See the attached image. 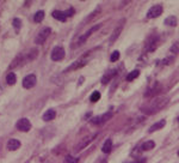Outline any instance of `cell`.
<instances>
[{
  "label": "cell",
  "instance_id": "6da1fadb",
  "mask_svg": "<svg viewBox=\"0 0 179 163\" xmlns=\"http://www.w3.org/2000/svg\"><path fill=\"white\" fill-rule=\"evenodd\" d=\"M170 100L166 96H158L152 98L148 103H146L145 106L141 107V110L147 114V115H152V114H157L158 112H160L161 109H164L167 104H169Z\"/></svg>",
  "mask_w": 179,
  "mask_h": 163
},
{
  "label": "cell",
  "instance_id": "7a4b0ae2",
  "mask_svg": "<svg viewBox=\"0 0 179 163\" xmlns=\"http://www.w3.org/2000/svg\"><path fill=\"white\" fill-rule=\"evenodd\" d=\"M87 64V58H86V54L84 55V57H81L79 60H77L75 63H73L69 67H67L66 70H65V72H71V71H75V70H78V69H81L83 66H85Z\"/></svg>",
  "mask_w": 179,
  "mask_h": 163
},
{
  "label": "cell",
  "instance_id": "3957f363",
  "mask_svg": "<svg viewBox=\"0 0 179 163\" xmlns=\"http://www.w3.org/2000/svg\"><path fill=\"white\" fill-rule=\"evenodd\" d=\"M50 31H51V29H50V28H43V29L38 32V35L36 36L35 42H36L37 45H42V43H44V42H45V40L48 38V36H49Z\"/></svg>",
  "mask_w": 179,
  "mask_h": 163
},
{
  "label": "cell",
  "instance_id": "277c9868",
  "mask_svg": "<svg viewBox=\"0 0 179 163\" xmlns=\"http://www.w3.org/2000/svg\"><path fill=\"white\" fill-rule=\"evenodd\" d=\"M97 134H91V136H87V137H84L77 145H75V148H74V150L75 151H81L84 148H86L87 145H89L90 143L94 139V137H95Z\"/></svg>",
  "mask_w": 179,
  "mask_h": 163
},
{
  "label": "cell",
  "instance_id": "5b68a950",
  "mask_svg": "<svg viewBox=\"0 0 179 163\" xmlns=\"http://www.w3.org/2000/svg\"><path fill=\"white\" fill-rule=\"evenodd\" d=\"M17 128L22 132H29L31 130V122L26 119V118H22L17 121Z\"/></svg>",
  "mask_w": 179,
  "mask_h": 163
},
{
  "label": "cell",
  "instance_id": "8992f818",
  "mask_svg": "<svg viewBox=\"0 0 179 163\" xmlns=\"http://www.w3.org/2000/svg\"><path fill=\"white\" fill-rule=\"evenodd\" d=\"M163 11H164V8H163V6L161 5H154L153 7H151L149 10H148V12H147V17L148 18H157V17H159L161 13H163Z\"/></svg>",
  "mask_w": 179,
  "mask_h": 163
},
{
  "label": "cell",
  "instance_id": "52a82bcc",
  "mask_svg": "<svg viewBox=\"0 0 179 163\" xmlns=\"http://www.w3.org/2000/svg\"><path fill=\"white\" fill-rule=\"evenodd\" d=\"M99 28H100V25H99V24H98V25H95V26H92V28L90 29L86 34H84V35H83V36L78 40V43H77L75 46H73V48H74V47H80L81 45H84V43L87 41V38H89L90 36L92 35V32H93V31H95V30H98Z\"/></svg>",
  "mask_w": 179,
  "mask_h": 163
},
{
  "label": "cell",
  "instance_id": "ba28073f",
  "mask_svg": "<svg viewBox=\"0 0 179 163\" xmlns=\"http://www.w3.org/2000/svg\"><path fill=\"white\" fill-rule=\"evenodd\" d=\"M65 58V49L62 47H55L51 52V60L60 61Z\"/></svg>",
  "mask_w": 179,
  "mask_h": 163
},
{
  "label": "cell",
  "instance_id": "9c48e42d",
  "mask_svg": "<svg viewBox=\"0 0 179 163\" xmlns=\"http://www.w3.org/2000/svg\"><path fill=\"white\" fill-rule=\"evenodd\" d=\"M124 23H125V19H122V20L119 22V24L116 26V29L113 30V32H112V35H111V37H110V42H111V43L115 42V41L118 38V36L121 35V32H122V30H123V26H124Z\"/></svg>",
  "mask_w": 179,
  "mask_h": 163
},
{
  "label": "cell",
  "instance_id": "30bf717a",
  "mask_svg": "<svg viewBox=\"0 0 179 163\" xmlns=\"http://www.w3.org/2000/svg\"><path fill=\"white\" fill-rule=\"evenodd\" d=\"M36 76L35 75H29V76H26L25 78H24V81H23V86L25 88V89H31V88H34L35 85H36Z\"/></svg>",
  "mask_w": 179,
  "mask_h": 163
},
{
  "label": "cell",
  "instance_id": "8fae6325",
  "mask_svg": "<svg viewBox=\"0 0 179 163\" xmlns=\"http://www.w3.org/2000/svg\"><path fill=\"white\" fill-rule=\"evenodd\" d=\"M24 64V55L23 54H20V55H18L12 63H11V65H10V70H13V69H16V67H18V66H20V65H23Z\"/></svg>",
  "mask_w": 179,
  "mask_h": 163
},
{
  "label": "cell",
  "instance_id": "7c38bea8",
  "mask_svg": "<svg viewBox=\"0 0 179 163\" xmlns=\"http://www.w3.org/2000/svg\"><path fill=\"white\" fill-rule=\"evenodd\" d=\"M38 55V51L37 49H31L26 55H24V64L25 63H30V61H32L34 59H36V57Z\"/></svg>",
  "mask_w": 179,
  "mask_h": 163
},
{
  "label": "cell",
  "instance_id": "4fadbf2b",
  "mask_svg": "<svg viewBox=\"0 0 179 163\" xmlns=\"http://www.w3.org/2000/svg\"><path fill=\"white\" fill-rule=\"evenodd\" d=\"M19 148H20V142L19 140H17V139H10L7 142V149L11 150V151H14V150H17Z\"/></svg>",
  "mask_w": 179,
  "mask_h": 163
},
{
  "label": "cell",
  "instance_id": "5bb4252c",
  "mask_svg": "<svg viewBox=\"0 0 179 163\" xmlns=\"http://www.w3.org/2000/svg\"><path fill=\"white\" fill-rule=\"evenodd\" d=\"M166 125V120H160V121H158L157 124H154V125H152L151 126V128L148 130V132H155V131H159V130H161L164 126Z\"/></svg>",
  "mask_w": 179,
  "mask_h": 163
},
{
  "label": "cell",
  "instance_id": "9a60e30c",
  "mask_svg": "<svg viewBox=\"0 0 179 163\" xmlns=\"http://www.w3.org/2000/svg\"><path fill=\"white\" fill-rule=\"evenodd\" d=\"M55 116H56V112H55L54 109H48V110L43 114V120H44V121H50V120L55 119Z\"/></svg>",
  "mask_w": 179,
  "mask_h": 163
},
{
  "label": "cell",
  "instance_id": "2e32d148",
  "mask_svg": "<svg viewBox=\"0 0 179 163\" xmlns=\"http://www.w3.org/2000/svg\"><path fill=\"white\" fill-rule=\"evenodd\" d=\"M115 75H116V70H110L103 78H101V83L103 84H106V83H109V82L111 81L113 77H115Z\"/></svg>",
  "mask_w": 179,
  "mask_h": 163
},
{
  "label": "cell",
  "instance_id": "e0dca14e",
  "mask_svg": "<svg viewBox=\"0 0 179 163\" xmlns=\"http://www.w3.org/2000/svg\"><path fill=\"white\" fill-rule=\"evenodd\" d=\"M53 17H54L55 19H57V20H61V22H65V20L67 19L66 13L62 12V11H54V12H53Z\"/></svg>",
  "mask_w": 179,
  "mask_h": 163
},
{
  "label": "cell",
  "instance_id": "ac0fdd59",
  "mask_svg": "<svg viewBox=\"0 0 179 163\" xmlns=\"http://www.w3.org/2000/svg\"><path fill=\"white\" fill-rule=\"evenodd\" d=\"M111 149H112V140H111V139H106V140H105V143L103 144L101 150H103V152L109 154V152L111 151Z\"/></svg>",
  "mask_w": 179,
  "mask_h": 163
},
{
  "label": "cell",
  "instance_id": "d6986e66",
  "mask_svg": "<svg viewBox=\"0 0 179 163\" xmlns=\"http://www.w3.org/2000/svg\"><path fill=\"white\" fill-rule=\"evenodd\" d=\"M177 23H178V20H177V17H175V16H169L165 19V24L169 26H176Z\"/></svg>",
  "mask_w": 179,
  "mask_h": 163
},
{
  "label": "cell",
  "instance_id": "ffe728a7",
  "mask_svg": "<svg viewBox=\"0 0 179 163\" xmlns=\"http://www.w3.org/2000/svg\"><path fill=\"white\" fill-rule=\"evenodd\" d=\"M158 42H159V37H157V36H153V40L151 41V42H148L149 45H148V51L149 52H153L157 47H158Z\"/></svg>",
  "mask_w": 179,
  "mask_h": 163
},
{
  "label": "cell",
  "instance_id": "44dd1931",
  "mask_svg": "<svg viewBox=\"0 0 179 163\" xmlns=\"http://www.w3.org/2000/svg\"><path fill=\"white\" fill-rule=\"evenodd\" d=\"M153 148H155V143H154L153 140H148V142H146V143L142 144L141 150H143V151H148V150H152Z\"/></svg>",
  "mask_w": 179,
  "mask_h": 163
},
{
  "label": "cell",
  "instance_id": "7402d4cb",
  "mask_svg": "<svg viewBox=\"0 0 179 163\" xmlns=\"http://www.w3.org/2000/svg\"><path fill=\"white\" fill-rule=\"evenodd\" d=\"M16 81H17V77H16V75H14L13 72H10V73L6 76V82H7L8 85L16 84Z\"/></svg>",
  "mask_w": 179,
  "mask_h": 163
},
{
  "label": "cell",
  "instance_id": "603a6c76",
  "mask_svg": "<svg viewBox=\"0 0 179 163\" xmlns=\"http://www.w3.org/2000/svg\"><path fill=\"white\" fill-rule=\"evenodd\" d=\"M99 12H100V7H97V8H95V10H94L91 14H90L89 17L85 19V23H89V22H91V20H93V19H94V18L99 14Z\"/></svg>",
  "mask_w": 179,
  "mask_h": 163
},
{
  "label": "cell",
  "instance_id": "cb8c5ba5",
  "mask_svg": "<svg viewBox=\"0 0 179 163\" xmlns=\"http://www.w3.org/2000/svg\"><path fill=\"white\" fill-rule=\"evenodd\" d=\"M139 75H140V71H139V70H134V71H131V72L127 76V81L128 82L134 81L135 78H137V77H139Z\"/></svg>",
  "mask_w": 179,
  "mask_h": 163
},
{
  "label": "cell",
  "instance_id": "d4e9b609",
  "mask_svg": "<svg viewBox=\"0 0 179 163\" xmlns=\"http://www.w3.org/2000/svg\"><path fill=\"white\" fill-rule=\"evenodd\" d=\"M43 19H44V12H43V11L36 12V14H35V17H34V20H35L36 23H41Z\"/></svg>",
  "mask_w": 179,
  "mask_h": 163
},
{
  "label": "cell",
  "instance_id": "484cf974",
  "mask_svg": "<svg viewBox=\"0 0 179 163\" xmlns=\"http://www.w3.org/2000/svg\"><path fill=\"white\" fill-rule=\"evenodd\" d=\"M112 118V113L111 112H107V113H105L104 115H101L100 116V124H104V122H106L107 120H110Z\"/></svg>",
  "mask_w": 179,
  "mask_h": 163
},
{
  "label": "cell",
  "instance_id": "4316f807",
  "mask_svg": "<svg viewBox=\"0 0 179 163\" xmlns=\"http://www.w3.org/2000/svg\"><path fill=\"white\" fill-rule=\"evenodd\" d=\"M170 52L171 53H173V54H178L179 53V42H175L172 46H171V48H170Z\"/></svg>",
  "mask_w": 179,
  "mask_h": 163
},
{
  "label": "cell",
  "instance_id": "83f0119b",
  "mask_svg": "<svg viewBox=\"0 0 179 163\" xmlns=\"http://www.w3.org/2000/svg\"><path fill=\"white\" fill-rule=\"evenodd\" d=\"M99 98H100V92H99V91H94V92L91 95V97H90V100H91L92 102H97V101H99Z\"/></svg>",
  "mask_w": 179,
  "mask_h": 163
},
{
  "label": "cell",
  "instance_id": "f1b7e54d",
  "mask_svg": "<svg viewBox=\"0 0 179 163\" xmlns=\"http://www.w3.org/2000/svg\"><path fill=\"white\" fill-rule=\"evenodd\" d=\"M13 26H14L16 31H19V29H20V26H22V22H20L19 18H14V19H13Z\"/></svg>",
  "mask_w": 179,
  "mask_h": 163
},
{
  "label": "cell",
  "instance_id": "f546056e",
  "mask_svg": "<svg viewBox=\"0 0 179 163\" xmlns=\"http://www.w3.org/2000/svg\"><path fill=\"white\" fill-rule=\"evenodd\" d=\"M118 59H119V52H118V51H115V52L111 54V57H110V61L115 63V61H117Z\"/></svg>",
  "mask_w": 179,
  "mask_h": 163
},
{
  "label": "cell",
  "instance_id": "4dcf8cb0",
  "mask_svg": "<svg viewBox=\"0 0 179 163\" xmlns=\"http://www.w3.org/2000/svg\"><path fill=\"white\" fill-rule=\"evenodd\" d=\"M79 160L77 157H73V156H66L65 158V163H78Z\"/></svg>",
  "mask_w": 179,
  "mask_h": 163
},
{
  "label": "cell",
  "instance_id": "1f68e13d",
  "mask_svg": "<svg viewBox=\"0 0 179 163\" xmlns=\"http://www.w3.org/2000/svg\"><path fill=\"white\" fill-rule=\"evenodd\" d=\"M173 60H175V58H173V57L165 58V59L163 60V65H170V64H172V63H173Z\"/></svg>",
  "mask_w": 179,
  "mask_h": 163
},
{
  "label": "cell",
  "instance_id": "d6a6232c",
  "mask_svg": "<svg viewBox=\"0 0 179 163\" xmlns=\"http://www.w3.org/2000/svg\"><path fill=\"white\" fill-rule=\"evenodd\" d=\"M91 122H92L93 125H100V116H94V118H92Z\"/></svg>",
  "mask_w": 179,
  "mask_h": 163
},
{
  "label": "cell",
  "instance_id": "836d02e7",
  "mask_svg": "<svg viewBox=\"0 0 179 163\" xmlns=\"http://www.w3.org/2000/svg\"><path fill=\"white\" fill-rule=\"evenodd\" d=\"M73 12H74V10H73V8H69V10H68V11H66L65 13H66V16H67V17H69V16H73Z\"/></svg>",
  "mask_w": 179,
  "mask_h": 163
},
{
  "label": "cell",
  "instance_id": "e575fe53",
  "mask_svg": "<svg viewBox=\"0 0 179 163\" xmlns=\"http://www.w3.org/2000/svg\"><path fill=\"white\" fill-rule=\"evenodd\" d=\"M178 156H179V150H178Z\"/></svg>",
  "mask_w": 179,
  "mask_h": 163
}]
</instances>
